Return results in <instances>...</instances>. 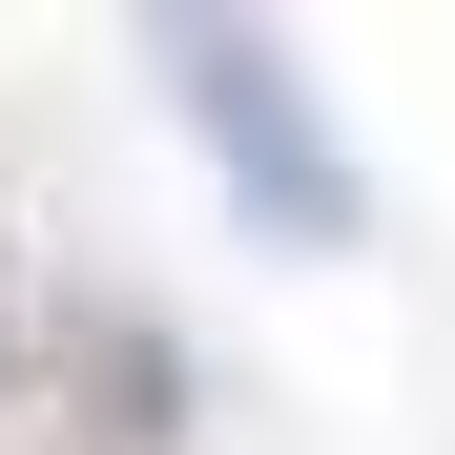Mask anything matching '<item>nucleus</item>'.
I'll use <instances>...</instances> for the list:
<instances>
[{
  "label": "nucleus",
  "instance_id": "nucleus-1",
  "mask_svg": "<svg viewBox=\"0 0 455 455\" xmlns=\"http://www.w3.org/2000/svg\"><path fill=\"white\" fill-rule=\"evenodd\" d=\"M166 84L228 124V187H249V228H290V249H352V145L290 104V62L249 21H166Z\"/></svg>",
  "mask_w": 455,
  "mask_h": 455
}]
</instances>
